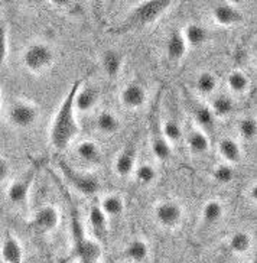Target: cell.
<instances>
[{"instance_id":"cell-9","label":"cell","mask_w":257,"mask_h":263,"mask_svg":"<svg viewBox=\"0 0 257 263\" xmlns=\"http://www.w3.org/2000/svg\"><path fill=\"white\" fill-rule=\"evenodd\" d=\"M35 181V171L29 170L25 172L22 177L13 179L8 185L6 190V198L10 204L16 207H22L28 202L29 193Z\"/></svg>"},{"instance_id":"cell-39","label":"cell","mask_w":257,"mask_h":263,"mask_svg":"<svg viewBox=\"0 0 257 263\" xmlns=\"http://www.w3.org/2000/svg\"><path fill=\"white\" fill-rule=\"evenodd\" d=\"M0 115H2V88H0Z\"/></svg>"},{"instance_id":"cell-16","label":"cell","mask_w":257,"mask_h":263,"mask_svg":"<svg viewBox=\"0 0 257 263\" xmlns=\"http://www.w3.org/2000/svg\"><path fill=\"white\" fill-rule=\"evenodd\" d=\"M75 155L86 165L97 166L103 161V154L100 145L93 139H83L75 145Z\"/></svg>"},{"instance_id":"cell-21","label":"cell","mask_w":257,"mask_h":263,"mask_svg":"<svg viewBox=\"0 0 257 263\" xmlns=\"http://www.w3.org/2000/svg\"><path fill=\"white\" fill-rule=\"evenodd\" d=\"M181 32H182V36L185 39L188 48H200L208 39L207 28L201 24H196V22L187 24Z\"/></svg>"},{"instance_id":"cell-33","label":"cell","mask_w":257,"mask_h":263,"mask_svg":"<svg viewBox=\"0 0 257 263\" xmlns=\"http://www.w3.org/2000/svg\"><path fill=\"white\" fill-rule=\"evenodd\" d=\"M161 124V130H162V135L165 136V139L168 140L171 145H175L178 143L181 139H182V126L178 120L175 119H165L162 122H159Z\"/></svg>"},{"instance_id":"cell-19","label":"cell","mask_w":257,"mask_h":263,"mask_svg":"<svg viewBox=\"0 0 257 263\" xmlns=\"http://www.w3.org/2000/svg\"><path fill=\"white\" fill-rule=\"evenodd\" d=\"M122 255L130 263H146L150 255V249L146 240L142 237H134L126 243Z\"/></svg>"},{"instance_id":"cell-8","label":"cell","mask_w":257,"mask_h":263,"mask_svg":"<svg viewBox=\"0 0 257 263\" xmlns=\"http://www.w3.org/2000/svg\"><path fill=\"white\" fill-rule=\"evenodd\" d=\"M61 223V211L52 204H45L33 213L31 218V227L33 232L41 236L54 233Z\"/></svg>"},{"instance_id":"cell-35","label":"cell","mask_w":257,"mask_h":263,"mask_svg":"<svg viewBox=\"0 0 257 263\" xmlns=\"http://www.w3.org/2000/svg\"><path fill=\"white\" fill-rule=\"evenodd\" d=\"M212 178L215 182H219L221 185H227L234 179V170L231 165L228 163H219L214 170H212Z\"/></svg>"},{"instance_id":"cell-24","label":"cell","mask_w":257,"mask_h":263,"mask_svg":"<svg viewBox=\"0 0 257 263\" xmlns=\"http://www.w3.org/2000/svg\"><path fill=\"white\" fill-rule=\"evenodd\" d=\"M95 129L102 135L111 136L120 130V119L111 110H102L95 117Z\"/></svg>"},{"instance_id":"cell-10","label":"cell","mask_w":257,"mask_h":263,"mask_svg":"<svg viewBox=\"0 0 257 263\" xmlns=\"http://www.w3.org/2000/svg\"><path fill=\"white\" fill-rule=\"evenodd\" d=\"M118 100L120 104L127 110H139L146 104L148 90L137 81L127 83L118 94Z\"/></svg>"},{"instance_id":"cell-7","label":"cell","mask_w":257,"mask_h":263,"mask_svg":"<svg viewBox=\"0 0 257 263\" xmlns=\"http://www.w3.org/2000/svg\"><path fill=\"white\" fill-rule=\"evenodd\" d=\"M156 224L166 230H173L184 220V207L175 200H162L153 207Z\"/></svg>"},{"instance_id":"cell-1","label":"cell","mask_w":257,"mask_h":263,"mask_svg":"<svg viewBox=\"0 0 257 263\" xmlns=\"http://www.w3.org/2000/svg\"><path fill=\"white\" fill-rule=\"evenodd\" d=\"M81 83H83V78L74 81L70 91L64 97L52 117L51 127H49V142H51V146L58 152L65 151L77 139L78 133H80V122H78L77 111L74 108V97Z\"/></svg>"},{"instance_id":"cell-31","label":"cell","mask_w":257,"mask_h":263,"mask_svg":"<svg viewBox=\"0 0 257 263\" xmlns=\"http://www.w3.org/2000/svg\"><path fill=\"white\" fill-rule=\"evenodd\" d=\"M210 108L215 119H226L233 113L234 101L228 94H217L212 97Z\"/></svg>"},{"instance_id":"cell-40","label":"cell","mask_w":257,"mask_h":263,"mask_svg":"<svg viewBox=\"0 0 257 263\" xmlns=\"http://www.w3.org/2000/svg\"><path fill=\"white\" fill-rule=\"evenodd\" d=\"M249 263H256V260H251V262H249Z\"/></svg>"},{"instance_id":"cell-32","label":"cell","mask_w":257,"mask_h":263,"mask_svg":"<svg viewBox=\"0 0 257 263\" xmlns=\"http://www.w3.org/2000/svg\"><path fill=\"white\" fill-rule=\"evenodd\" d=\"M192 116H194V122L198 129L201 130H210L211 127L215 123V117L211 111L210 106L198 103L192 107Z\"/></svg>"},{"instance_id":"cell-37","label":"cell","mask_w":257,"mask_h":263,"mask_svg":"<svg viewBox=\"0 0 257 263\" xmlns=\"http://www.w3.org/2000/svg\"><path fill=\"white\" fill-rule=\"evenodd\" d=\"M10 175V163L3 155H0V184H3Z\"/></svg>"},{"instance_id":"cell-15","label":"cell","mask_w":257,"mask_h":263,"mask_svg":"<svg viewBox=\"0 0 257 263\" xmlns=\"http://www.w3.org/2000/svg\"><path fill=\"white\" fill-rule=\"evenodd\" d=\"M24 246L12 233H6L0 245V259L3 263H24Z\"/></svg>"},{"instance_id":"cell-34","label":"cell","mask_w":257,"mask_h":263,"mask_svg":"<svg viewBox=\"0 0 257 263\" xmlns=\"http://www.w3.org/2000/svg\"><path fill=\"white\" fill-rule=\"evenodd\" d=\"M237 130L244 140H253L257 135V122L253 116H244L237 123Z\"/></svg>"},{"instance_id":"cell-17","label":"cell","mask_w":257,"mask_h":263,"mask_svg":"<svg viewBox=\"0 0 257 263\" xmlns=\"http://www.w3.org/2000/svg\"><path fill=\"white\" fill-rule=\"evenodd\" d=\"M88 224H90V229H91V233H93V237L98 243H102V241L107 239L110 220L109 217L103 213L102 209L98 207V204H93L90 207V211H88Z\"/></svg>"},{"instance_id":"cell-27","label":"cell","mask_w":257,"mask_h":263,"mask_svg":"<svg viewBox=\"0 0 257 263\" xmlns=\"http://www.w3.org/2000/svg\"><path fill=\"white\" fill-rule=\"evenodd\" d=\"M227 245H228V249L233 255L243 256L247 255L250 252L251 245H253V239H251V234H249V232L240 230V232H235L230 236Z\"/></svg>"},{"instance_id":"cell-36","label":"cell","mask_w":257,"mask_h":263,"mask_svg":"<svg viewBox=\"0 0 257 263\" xmlns=\"http://www.w3.org/2000/svg\"><path fill=\"white\" fill-rule=\"evenodd\" d=\"M9 55V32L6 25L0 22V68L5 65Z\"/></svg>"},{"instance_id":"cell-28","label":"cell","mask_w":257,"mask_h":263,"mask_svg":"<svg viewBox=\"0 0 257 263\" xmlns=\"http://www.w3.org/2000/svg\"><path fill=\"white\" fill-rule=\"evenodd\" d=\"M217 87H219V78L211 71H201L195 77V90L203 97L214 96V93L217 91Z\"/></svg>"},{"instance_id":"cell-5","label":"cell","mask_w":257,"mask_h":263,"mask_svg":"<svg viewBox=\"0 0 257 263\" xmlns=\"http://www.w3.org/2000/svg\"><path fill=\"white\" fill-rule=\"evenodd\" d=\"M58 168L61 171L64 179L67 181V184L81 195L91 197L94 194L98 193L100 181L91 172L75 170L72 165H70L64 159H58Z\"/></svg>"},{"instance_id":"cell-4","label":"cell","mask_w":257,"mask_h":263,"mask_svg":"<svg viewBox=\"0 0 257 263\" xmlns=\"http://www.w3.org/2000/svg\"><path fill=\"white\" fill-rule=\"evenodd\" d=\"M56 54L54 48L47 42H32L25 48L22 54V64L31 74L41 76L54 67Z\"/></svg>"},{"instance_id":"cell-30","label":"cell","mask_w":257,"mask_h":263,"mask_svg":"<svg viewBox=\"0 0 257 263\" xmlns=\"http://www.w3.org/2000/svg\"><path fill=\"white\" fill-rule=\"evenodd\" d=\"M133 177L136 179V184L142 188H148L152 184H155L157 179V170L153 163L142 162L136 165V168L133 171Z\"/></svg>"},{"instance_id":"cell-23","label":"cell","mask_w":257,"mask_h":263,"mask_svg":"<svg viewBox=\"0 0 257 263\" xmlns=\"http://www.w3.org/2000/svg\"><path fill=\"white\" fill-rule=\"evenodd\" d=\"M98 207L102 209V211L109 217V220L111 218H117L123 214L125 211V198L120 194H106L104 197H102Z\"/></svg>"},{"instance_id":"cell-3","label":"cell","mask_w":257,"mask_h":263,"mask_svg":"<svg viewBox=\"0 0 257 263\" xmlns=\"http://www.w3.org/2000/svg\"><path fill=\"white\" fill-rule=\"evenodd\" d=\"M72 234L74 248L80 263H100L102 262V245L93 236H87L86 229L80 220L78 211H72Z\"/></svg>"},{"instance_id":"cell-20","label":"cell","mask_w":257,"mask_h":263,"mask_svg":"<svg viewBox=\"0 0 257 263\" xmlns=\"http://www.w3.org/2000/svg\"><path fill=\"white\" fill-rule=\"evenodd\" d=\"M217 151L223 162L228 163L231 166L242 161V145L234 138H221L217 143Z\"/></svg>"},{"instance_id":"cell-26","label":"cell","mask_w":257,"mask_h":263,"mask_svg":"<svg viewBox=\"0 0 257 263\" xmlns=\"http://www.w3.org/2000/svg\"><path fill=\"white\" fill-rule=\"evenodd\" d=\"M103 71L109 78H116L123 67V55L116 49H107L102 55Z\"/></svg>"},{"instance_id":"cell-18","label":"cell","mask_w":257,"mask_h":263,"mask_svg":"<svg viewBox=\"0 0 257 263\" xmlns=\"http://www.w3.org/2000/svg\"><path fill=\"white\" fill-rule=\"evenodd\" d=\"M166 57L172 62H181L187 55L188 47L181 29H172L166 38Z\"/></svg>"},{"instance_id":"cell-29","label":"cell","mask_w":257,"mask_h":263,"mask_svg":"<svg viewBox=\"0 0 257 263\" xmlns=\"http://www.w3.org/2000/svg\"><path fill=\"white\" fill-rule=\"evenodd\" d=\"M226 84L230 90V93L243 96L249 91L250 78L243 70H233L228 72L226 80Z\"/></svg>"},{"instance_id":"cell-25","label":"cell","mask_w":257,"mask_h":263,"mask_svg":"<svg viewBox=\"0 0 257 263\" xmlns=\"http://www.w3.org/2000/svg\"><path fill=\"white\" fill-rule=\"evenodd\" d=\"M187 145L191 154L194 155H204L210 151L211 142L207 132L201 130L198 127H195L188 133Z\"/></svg>"},{"instance_id":"cell-22","label":"cell","mask_w":257,"mask_h":263,"mask_svg":"<svg viewBox=\"0 0 257 263\" xmlns=\"http://www.w3.org/2000/svg\"><path fill=\"white\" fill-rule=\"evenodd\" d=\"M226 209L224 204L217 200V198H211L205 202L201 210V221L205 226H215L224 218Z\"/></svg>"},{"instance_id":"cell-2","label":"cell","mask_w":257,"mask_h":263,"mask_svg":"<svg viewBox=\"0 0 257 263\" xmlns=\"http://www.w3.org/2000/svg\"><path fill=\"white\" fill-rule=\"evenodd\" d=\"M173 6L172 2L161 0V2H143L130 10L129 16L117 28V33H126V32L142 29L145 26L155 24L162 16Z\"/></svg>"},{"instance_id":"cell-14","label":"cell","mask_w":257,"mask_h":263,"mask_svg":"<svg viewBox=\"0 0 257 263\" xmlns=\"http://www.w3.org/2000/svg\"><path fill=\"white\" fill-rule=\"evenodd\" d=\"M150 151L155 156L156 161L165 162L172 156V145L165 139L161 130V124L159 120L152 122V130H150Z\"/></svg>"},{"instance_id":"cell-6","label":"cell","mask_w":257,"mask_h":263,"mask_svg":"<svg viewBox=\"0 0 257 263\" xmlns=\"http://www.w3.org/2000/svg\"><path fill=\"white\" fill-rule=\"evenodd\" d=\"M8 119L16 129H29L38 122L39 107L33 101L19 99L10 103L8 110Z\"/></svg>"},{"instance_id":"cell-11","label":"cell","mask_w":257,"mask_h":263,"mask_svg":"<svg viewBox=\"0 0 257 263\" xmlns=\"http://www.w3.org/2000/svg\"><path fill=\"white\" fill-rule=\"evenodd\" d=\"M100 97H102V93L100 90L93 84H87L83 83L78 87L77 93H75V97H74V108L78 113H90L100 101Z\"/></svg>"},{"instance_id":"cell-13","label":"cell","mask_w":257,"mask_h":263,"mask_svg":"<svg viewBox=\"0 0 257 263\" xmlns=\"http://www.w3.org/2000/svg\"><path fill=\"white\" fill-rule=\"evenodd\" d=\"M212 19L221 28H233L243 22V13L233 3H217L212 8Z\"/></svg>"},{"instance_id":"cell-38","label":"cell","mask_w":257,"mask_h":263,"mask_svg":"<svg viewBox=\"0 0 257 263\" xmlns=\"http://www.w3.org/2000/svg\"><path fill=\"white\" fill-rule=\"evenodd\" d=\"M247 197H249V200H251V202L257 201V185L256 184H253V185L250 186L249 191H247Z\"/></svg>"},{"instance_id":"cell-12","label":"cell","mask_w":257,"mask_h":263,"mask_svg":"<svg viewBox=\"0 0 257 263\" xmlns=\"http://www.w3.org/2000/svg\"><path fill=\"white\" fill-rule=\"evenodd\" d=\"M136 142H129L118 154H117L114 163H113V170L114 174L120 178H127L133 174V171L136 168Z\"/></svg>"}]
</instances>
